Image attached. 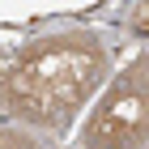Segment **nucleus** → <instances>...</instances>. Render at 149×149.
<instances>
[{"instance_id": "f257e3e1", "label": "nucleus", "mask_w": 149, "mask_h": 149, "mask_svg": "<svg viewBox=\"0 0 149 149\" xmlns=\"http://www.w3.org/2000/svg\"><path fill=\"white\" fill-rule=\"evenodd\" d=\"M107 68L102 47L90 34H60L26 47L4 72L0 98L22 124L34 128H64L90 102Z\"/></svg>"}, {"instance_id": "f03ea898", "label": "nucleus", "mask_w": 149, "mask_h": 149, "mask_svg": "<svg viewBox=\"0 0 149 149\" xmlns=\"http://www.w3.org/2000/svg\"><path fill=\"white\" fill-rule=\"evenodd\" d=\"M81 141H85V149L149 145V51L115 77V85L102 94V102L90 111Z\"/></svg>"}, {"instance_id": "7ed1b4c3", "label": "nucleus", "mask_w": 149, "mask_h": 149, "mask_svg": "<svg viewBox=\"0 0 149 149\" xmlns=\"http://www.w3.org/2000/svg\"><path fill=\"white\" fill-rule=\"evenodd\" d=\"M0 149H34V145H30V136H22V132L0 128Z\"/></svg>"}, {"instance_id": "20e7f679", "label": "nucleus", "mask_w": 149, "mask_h": 149, "mask_svg": "<svg viewBox=\"0 0 149 149\" xmlns=\"http://www.w3.org/2000/svg\"><path fill=\"white\" fill-rule=\"evenodd\" d=\"M141 26H145V30H149V4H145V13H141Z\"/></svg>"}]
</instances>
